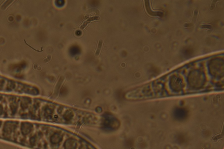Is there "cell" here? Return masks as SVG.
<instances>
[{
    "mask_svg": "<svg viewBox=\"0 0 224 149\" xmlns=\"http://www.w3.org/2000/svg\"><path fill=\"white\" fill-rule=\"evenodd\" d=\"M99 17H91V18H88V19H87V20H86V21H85L83 23V25H81V27H80V28L81 29H83L86 27L88 23H90L91 21H93L96 20H98L99 19Z\"/></svg>",
    "mask_w": 224,
    "mask_h": 149,
    "instance_id": "6da1fadb",
    "label": "cell"
},
{
    "mask_svg": "<svg viewBox=\"0 0 224 149\" xmlns=\"http://www.w3.org/2000/svg\"><path fill=\"white\" fill-rule=\"evenodd\" d=\"M102 44H103V41L102 40H99L98 45H97L96 50L95 53V56H98L99 55V53L100 52L101 50L102 47Z\"/></svg>",
    "mask_w": 224,
    "mask_h": 149,
    "instance_id": "7a4b0ae2",
    "label": "cell"
}]
</instances>
